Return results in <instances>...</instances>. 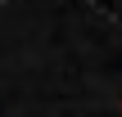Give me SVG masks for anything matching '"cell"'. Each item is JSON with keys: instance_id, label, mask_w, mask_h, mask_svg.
I'll use <instances>...</instances> for the list:
<instances>
[]
</instances>
